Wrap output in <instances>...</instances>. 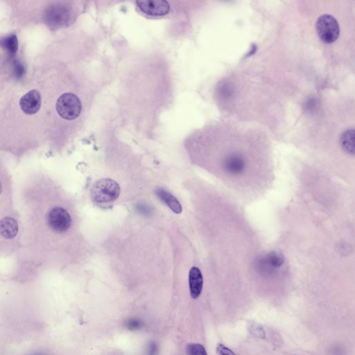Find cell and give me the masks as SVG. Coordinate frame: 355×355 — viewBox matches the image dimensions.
<instances>
[{
  "instance_id": "6da1fadb",
  "label": "cell",
  "mask_w": 355,
  "mask_h": 355,
  "mask_svg": "<svg viewBox=\"0 0 355 355\" xmlns=\"http://www.w3.org/2000/svg\"><path fill=\"white\" fill-rule=\"evenodd\" d=\"M71 8L62 2L51 5L44 11L43 15L44 22L52 30L67 26L71 22Z\"/></svg>"
},
{
  "instance_id": "7a4b0ae2",
  "label": "cell",
  "mask_w": 355,
  "mask_h": 355,
  "mask_svg": "<svg viewBox=\"0 0 355 355\" xmlns=\"http://www.w3.org/2000/svg\"><path fill=\"white\" fill-rule=\"evenodd\" d=\"M120 194L119 184L110 178L99 180L91 189V197L97 204H107L118 199Z\"/></svg>"
},
{
  "instance_id": "3957f363",
  "label": "cell",
  "mask_w": 355,
  "mask_h": 355,
  "mask_svg": "<svg viewBox=\"0 0 355 355\" xmlns=\"http://www.w3.org/2000/svg\"><path fill=\"white\" fill-rule=\"evenodd\" d=\"M316 31L319 38L326 44H332L340 36V26L332 15H320L316 22Z\"/></svg>"
},
{
  "instance_id": "277c9868",
  "label": "cell",
  "mask_w": 355,
  "mask_h": 355,
  "mask_svg": "<svg viewBox=\"0 0 355 355\" xmlns=\"http://www.w3.org/2000/svg\"><path fill=\"white\" fill-rule=\"evenodd\" d=\"M58 114L66 120H74L81 113V100L74 94H63L57 100L56 105Z\"/></svg>"
},
{
  "instance_id": "5b68a950",
  "label": "cell",
  "mask_w": 355,
  "mask_h": 355,
  "mask_svg": "<svg viewBox=\"0 0 355 355\" xmlns=\"http://www.w3.org/2000/svg\"><path fill=\"white\" fill-rule=\"evenodd\" d=\"M49 226L54 231L63 233L69 229L71 226V218L68 212L62 208H53L48 215Z\"/></svg>"
},
{
  "instance_id": "8992f818",
  "label": "cell",
  "mask_w": 355,
  "mask_h": 355,
  "mask_svg": "<svg viewBox=\"0 0 355 355\" xmlns=\"http://www.w3.org/2000/svg\"><path fill=\"white\" fill-rule=\"evenodd\" d=\"M136 4L142 12L149 16H164L170 11V4L165 0L137 1Z\"/></svg>"
},
{
  "instance_id": "52a82bcc",
  "label": "cell",
  "mask_w": 355,
  "mask_h": 355,
  "mask_svg": "<svg viewBox=\"0 0 355 355\" xmlns=\"http://www.w3.org/2000/svg\"><path fill=\"white\" fill-rule=\"evenodd\" d=\"M41 97L37 90H31L20 99V108L27 115H34L40 110Z\"/></svg>"
},
{
  "instance_id": "ba28073f",
  "label": "cell",
  "mask_w": 355,
  "mask_h": 355,
  "mask_svg": "<svg viewBox=\"0 0 355 355\" xmlns=\"http://www.w3.org/2000/svg\"><path fill=\"white\" fill-rule=\"evenodd\" d=\"M189 286L192 298L194 299L199 298L204 286V279L199 268L194 266L189 271Z\"/></svg>"
},
{
  "instance_id": "9c48e42d",
  "label": "cell",
  "mask_w": 355,
  "mask_h": 355,
  "mask_svg": "<svg viewBox=\"0 0 355 355\" xmlns=\"http://www.w3.org/2000/svg\"><path fill=\"white\" fill-rule=\"evenodd\" d=\"M18 233V225L14 218L6 216L0 221V235L4 238L11 240Z\"/></svg>"
},
{
  "instance_id": "30bf717a",
  "label": "cell",
  "mask_w": 355,
  "mask_h": 355,
  "mask_svg": "<svg viewBox=\"0 0 355 355\" xmlns=\"http://www.w3.org/2000/svg\"><path fill=\"white\" fill-rule=\"evenodd\" d=\"M155 194L161 201H163L168 207L176 214H178L182 213V206L175 196L165 189L158 188L155 190Z\"/></svg>"
},
{
  "instance_id": "8fae6325",
  "label": "cell",
  "mask_w": 355,
  "mask_h": 355,
  "mask_svg": "<svg viewBox=\"0 0 355 355\" xmlns=\"http://www.w3.org/2000/svg\"><path fill=\"white\" fill-rule=\"evenodd\" d=\"M224 166L230 173L237 174L243 172L245 169V160L238 154L229 155L225 160Z\"/></svg>"
},
{
  "instance_id": "7c38bea8",
  "label": "cell",
  "mask_w": 355,
  "mask_h": 355,
  "mask_svg": "<svg viewBox=\"0 0 355 355\" xmlns=\"http://www.w3.org/2000/svg\"><path fill=\"white\" fill-rule=\"evenodd\" d=\"M341 144L343 149L348 154L355 155V130L348 129L343 133L341 137Z\"/></svg>"
},
{
  "instance_id": "4fadbf2b",
  "label": "cell",
  "mask_w": 355,
  "mask_h": 355,
  "mask_svg": "<svg viewBox=\"0 0 355 355\" xmlns=\"http://www.w3.org/2000/svg\"><path fill=\"white\" fill-rule=\"evenodd\" d=\"M0 47H2L10 56H14L18 49V40L16 35L13 34L0 39Z\"/></svg>"
},
{
  "instance_id": "5bb4252c",
  "label": "cell",
  "mask_w": 355,
  "mask_h": 355,
  "mask_svg": "<svg viewBox=\"0 0 355 355\" xmlns=\"http://www.w3.org/2000/svg\"><path fill=\"white\" fill-rule=\"evenodd\" d=\"M187 355H208L206 348L199 344H189L186 347Z\"/></svg>"
},
{
  "instance_id": "9a60e30c",
  "label": "cell",
  "mask_w": 355,
  "mask_h": 355,
  "mask_svg": "<svg viewBox=\"0 0 355 355\" xmlns=\"http://www.w3.org/2000/svg\"><path fill=\"white\" fill-rule=\"evenodd\" d=\"M249 331L252 335L259 339H264L266 337L264 329L258 324H251L249 327Z\"/></svg>"
},
{
  "instance_id": "2e32d148",
  "label": "cell",
  "mask_w": 355,
  "mask_h": 355,
  "mask_svg": "<svg viewBox=\"0 0 355 355\" xmlns=\"http://www.w3.org/2000/svg\"><path fill=\"white\" fill-rule=\"evenodd\" d=\"M13 68H14V74L15 77L18 79H20L23 77L25 73V67L22 64L20 61H13Z\"/></svg>"
},
{
  "instance_id": "e0dca14e",
  "label": "cell",
  "mask_w": 355,
  "mask_h": 355,
  "mask_svg": "<svg viewBox=\"0 0 355 355\" xmlns=\"http://www.w3.org/2000/svg\"><path fill=\"white\" fill-rule=\"evenodd\" d=\"M125 325L130 330H136V329L141 328L142 324L141 320L133 319L127 320L126 322Z\"/></svg>"
},
{
  "instance_id": "ac0fdd59",
  "label": "cell",
  "mask_w": 355,
  "mask_h": 355,
  "mask_svg": "<svg viewBox=\"0 0 355 355\" xmlns=\"http://www.w3.org/2000/svg\"><path fill=\"white\" fill-rule=\"evenodd\" d=\"M216 351L218 355H237L230 348H227L223 344H218Z\"/></svg>"
},
{
  "instance_id": "d6986e66",
  "label": "cell",
  "mask_w": 355,
  "mask_h": 355,
  "mask_svg": "<svg viewBox=\"0 0 355 355\" xmlns=\"http://www.w3.org/2000/svg\"><path fill=\"white\" fill-rule=\"evenodd\" d=\"M148 355H156L158 353V346L155 343L151 342L148 348Z\"/></svg>"
},
{
  "instance_id": "ffe728a7",
  "label": "cell",
  "mask_w": 355,
  "mask_h": 355,
  "mask_svg": "<svg viewBox=\"0 0 355 355\" xmlns=\"http://www.w3.org/2000/svg\"><path fill=\"white\" fill-rule=\"evenodd\" d=\"M138 209L142 213H144V214H148L150 213V209L146 208L143 205H139L138 207Z\"/></svg>"
},
{
  "instance_id": "44dd1931",
  "label": "cell",
  "mask_w": 355,
  "mask_h": 355,
  "mask_svg": "<svg viewBox=\"0 0 355 355\" xmlns=\"http://www.w3.org/2000/svg\"><path fill=\"white\" fill-rule=\"evenodd\" d=\"M1 190H2V186H1V182H0V194H1Z\"/></svg>"
}]
</instances>
